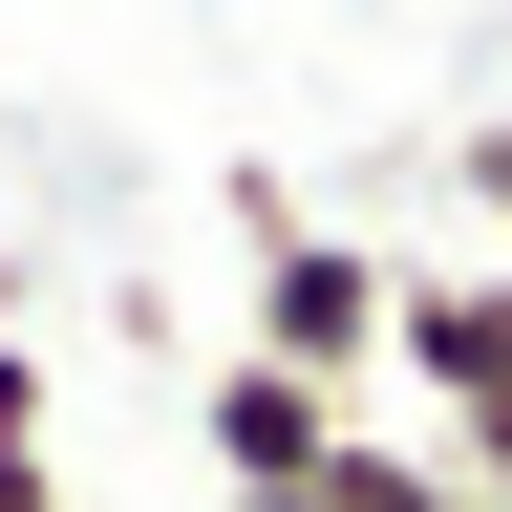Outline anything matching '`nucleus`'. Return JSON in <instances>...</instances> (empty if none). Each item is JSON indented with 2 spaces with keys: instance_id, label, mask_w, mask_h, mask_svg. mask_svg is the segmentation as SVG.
I'll return each instance as SVG.
<instances>
[{
  "instance_id": "nucleus-3",
  "label": "nucleus",
  "mask_w": 512,
  "mask_h": 512,
  "mask_svg": "<svg viewBox=\"0 0 512 512\" xmlns=\"http://www.w3.org/2000/svg\"><path fill=\"white\" fill-rule=\"evenodd\" d=\"M448 192H470V214H491V256H512V107H491V128H448Z\"/></svg>"
},
{
  "instance_id": "nucleus-1",
  "label": "nucleus",
  "mask_w": 512,
  "mask_h": 512,
  "mask_svg": "<svg viewBox=\"0 0 512 512\" xmlns=\"http://www.w3.org/2000/svg\"><path fill=\"white\" fill-rule=\"evenodd\" d=\"M384 299H406V256H363V235H320L299 192H256V342H235V363H278V384H320V406H363Z\"/></svg>"
},
{
  "instance_id": "nucleus-2",
  "label": "nucleus",
  "mask_w": 512,
  "mask_h": 512,
  "mask_svg": "<svg viewBox=\"0 0 512 512\" xmlns=\"http://www.w3.org/2000/svg\"><path fill=\"white\" fill-rule=\"evenodd\" d=\"M342 427H363V406H320V384H278V363H214V384H192V448H214L256 512L320 491V448H342Z\"/></svg>"
},
{
  "instance_id": "nucleus-5",
  "label": "nucleus",
  "mask_w": 512,
  "mask_h": 512,
  "mask_svg": "<svg viewBox=\"0 0 512 512\" xmlns=\"http://www.w3.org/2000/svg\"><path fill=\"white\" fill-rule=\"evenodd\" d=\"M0 448H43V342H0Z\"/></svg>"
},
{
  "instance_id": "nucleus-6",
  "label": "nucleus",
  "mask_w": 512,
  "mask_h": 512,
  "mask_svg": "<svg viewBox=\"0 0 512 512\" xmlns=\"http://www.w3.org/2000/svg\"><path fill=\"white\" fill-rule=\"evenodd\" d=\"M0 512H64V491H43V448H0Z\"/></svg>"
},
{
  "instance_id": "nucleus-4",
  "label": "nucleus",
  "mask_w": 512,
  "mask_h": 512,
  "mask_svg": "<svg viewBox=\"0 0 512 512\" xmlns=\"http://www.w3.org/2000/svg\"><path fill=\"white\" fill-rule=\"evenodd\" d=\"M448 470H470V512H512V384H491V406H448Z\"/></svg>"
}]
</instances>
